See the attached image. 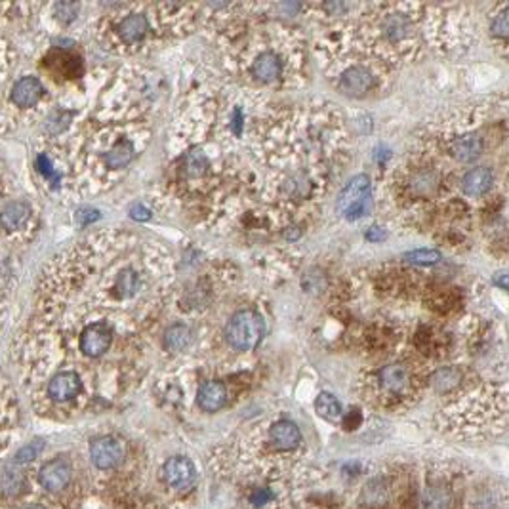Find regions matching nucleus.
<instances>
[{
	"label": "nucleus",
	"mask_w": 509,
	"mask_h": 509,
	"mask_svg": "<svg viewBox=\"0 0 509 509\" xmlns=\"http://www.w3.org/2000/svg\"><path fill=\"white\" fill-rule=\"evenodd\" d=\"M164 248L126 231H102L56 256L40 275L35 311L19 334L25 353L75 351L102 361L144 340L170 296Z\"/></svg>",
	"instance_id": "nucleus-1"
},
{
	"label": "nucleus",
	"mask_w": 509,
	"mask_h": 509,
	"mask_svg": "<svg viewBox=\"0 0 509 509\" xmlns=\"http://www.w3.org/2000/svg\"><path fill=\"white\" fill-rule=\"evenodd\" d=\"M345 147L343 119L332 105L307 104L265 113L252 153L267 170L260 195L271 212L290 225L309 214L340 175Z\"/></svg>",
	"instance_id": "nucleus-2"
},
{
	"label": "nucleus",
	"mask_w": 509,
	"mask_h": 509,
	"mask_svg": "<svg viewBox=\"0 0 509 509\" xmlns=\"http://www.w3.org/2000/svg\"><path fill=\"white\" fill-rule=\"evenodd\" d=\"M250 4H233L215 23L225 61L240 84L254 92H285L302 86L307 75L303 37L285 25L258 27L244 21Z\"/></svg>",
	"instance_id": "nucleus-3"
},
{
	"label": "nucleus",
	"mask_w": 509,
	"mask_h": 509,
	"mask_svg": "<svg viewBox=\"0 0 509 509\" xmlns=\"http://www.w3.org/2000/svg\"><path fill=\"white\" fill-rule=\"evenodd\" d=\"M151 140L140 102H115L90 117L67 147L73 183L82 193H99L117 185Z\"/></svg>",
	"instance_id": "nucleus-4"
},
{
	"label": "nucleus",
	"mask_w": 509,
	"mask_h": 509,
	"mask_svg": "<svg viewBox=\"0 0 509 509\" xmlns=\"http://www.w3.org/2000/svg\"><path fill=\"white\" fill-rule=\"evenodd\" d=\"M200 4H120L97 19V42L113 54L134 56L157 42L185 37L197 27Z\"/></svg>",
	"instance_id": "nucleus-5"
},
{
	"label": "nucleus",
	"mask_w": 509,
	"mask_h": 509,
	"mask_svg": "<svg viewBox=\"0 0 509 509\" xmlns=\"http://www.w3.org/2000/svg\"><path fill=\"white\" fill-rule=\"evenodd\" d=\"M265 334V320L254 307L235 311L225 323L223 340L235 353H250L260 347Z\"/></svg>",
	"instance_id": "nucleus-6"
},
{
	"label": "nucleus",
	"mask_w": 509,
	"mask_h": 509,
	"mask_svg": "<svg viewBox=\"0 0 509 509\" xmlns=\"http://www.w3.org/2000/svg\"><path fill=\"white\" fill-rule=\"evenodd\" d=\"M370 202H372L370 177L366 174H358L342 189L336 200V212L347 222H357L363 215L368 214Z\"/></svg>",
	"instance_id": "nucleus-7"
},
{
	"label": "nucleus",
	"mask_w": 509,
	"mask_h": 509,
	"mask_svg": "<svg viewBox=\"0 0 509 509\" xmlns=\"http://www.w3.org/2000/svg\"><path fill=\"white\" fill-rule=\"evenodd\" d=\"M46 97H48L46 84L35 75H23L14 80L8 92L10 105L16 107L17 113L39 111L40 107L46 105Z\"/></svg>",
	"instance_id": "nucleus-8"
},
{
	"label": "nucleus",
	"mask_w": 509,
	"mask_h": 509,
	"mask_svg": "<svg viewBox=\"0 0 509 509\" xmlns=\"http://www.w3.org/2000/svg\"><path fill=\"white\" fill-rule=\"evenodd\" d=\"M126 456V446L119 437L104 435L90 443V458L99 470H113Z\"/></svg>",
	"instance_id": "nucleus-9"
},
{
	"label": "nucleus",
	"mask_w": 509,
	"mask_h": 509,
	"mask_svg": "<svg viewBox=\"0 0 509 509\" xmlns=\"http://www.w3.org/2000/svg\"><path fill=\"white\" fill-rule=\"evenodd\" d=\"M32 215H35V210H32V204L29 200H8L2 208V227H4L6 237H10V235H16V237L25 235L27 231L31 229Z\"/></svg>",
	"instance_id": "nucleus-10"
},
{
	"label": "nucleus",
	"mask_w": 509,
	"mask_h": 509,
	"mask_svg": "<svg viewBox=\"0 0 509 509\" xmlns=\"http://www.w3.org/2000/svg\"><path fill=\"white\" fill-rule=\"evenodd\" d=\"M376 382L383 393L401 397L412 385V372L405 363H390L376 372Z\"/></svg>",
	"instance_id": "nucleus-11"
},
{
	"label": "nucleus",
	"mask_w": 509,
	"mask_h": 509,
	"mask_svg": "<svg viewBox=\"0 0 509 509\" xmlns=\"http://www.w3.org/2000/svg\"><path fill=\"white\" fill-rule=\"evenodd\" d=\"M166 483L175 490H189L195 481H197V471L189 458L183 456H174L164 463L162 468Z\"/></svg>",
	"instance_id": "nucleus-12"
},
{
	"label": "nucleus",
	"mask_w": 509,
	"mask_h": 509,
	"mask_svg": "<svg viewBox=\"0 0 509 509\" xmlns=\"http://www.w3.org/2000/svg\"><path fill=\"white\" fill-rule=\"evenodd\" d=\"M82 390H84V382L80 380V376L73 374V372L52 376L46 382V393L56 403H71L80 397Z\"/></svg>",
	"instance_id": "nucleus-13"
},
{
	"label": "nucleus",
	"mask_w": 509,
	"mask_h": 509,
	"mask_svg": "<svg viewBox=\"0 0 509 509\" xmlns=\"http://www.w3.org/2000/svg\"><path fill=\"white\" fill-rule=\"evenodd\" d=\"M71 465L65 460H52L46 465H42L39 473L40 485L50 492H61L71 481Z\"/></svg>",
	"instance_id": "nucleus-14"
},
{
	"label": "nucleus",
	"mask_w": 509,
	"mask_h": 509,
	"mask_svg": "<svg viewBox=\"0 0 509 509\" xmlns=\"http://www.w3.org/2000/svg\"><path fill=\"white\" fill-rule=\"evenodd\" d=\"M227 403V387L218 380H210L204 382L199 387L197 393V405L204 410V412H218L222 410Z\"/></svg>",
	"instance_id": "nucleus-15"
},
{
	"label": "nucleus",
	"mask_w": 509,
	"mask_h": 509,
	"mask_svg": "<svg viewBox=\"0 0 509 509\" xmlns=\"http://www.w3.org/2000/svg\"><path fill=\"white\" fill-rule=\"evenodd\" d=\"M269 437L271 443L279 450H292V448H298L302 443V431L290 420H279L271 425Z\"/></svg>",
	"instance_id": "nucleus-16"
},
{
	"label": "nucleus",
	"mask_w": 509,
	"mask_h": 509,
	"mask_svg": "<svg viewBox=\"0 0 509 509\" xmlns=\"http://www.w3.org/2000/svg\"><path fill=\"white\" fill-rule=\"evenodd\" d=\"M492 180L494 174L490 168H471L470 172L463 175V180H461V191L465 193V195H470V197H481V195H485L492 187Z\"/></svg>",
	"instance_id": "nucleus-17"
},
{
	"label": "nucleus",
	"mask_w": 509,
	"mask_h": 509,
	"mask_svg": "<svg viewBox=\"0 0 509 509\" xmlns=\"http://www.w3.org/2000/svg\"><path fill=\"white\" fill-rule=\"evenodd\" d=\"M483 153V140L475 134H465L456 137L452 144L454 159L460 162H471Z\"/></svg>",
	"instance_id": "nucleus-18"
},
{
	"label": "nucleus",
	"mask_w": 509,
	"mask_h": 509,
	"mask_svg": "<svg viewBox=\"0 0 509 509\" xmlns=\"http://www.w3.org/2000/svg\"><path fill=\"white\" fill-rule=\"evenodd\" d=\"M193 342V330L185 323H174L164 332V347L172 353L185 351Z\"/></svg>",
	"instance_id": "nucleus-19"
},
{
	"label": "nucleus",
	"mask_w": 509,
	"mask_h": 509,
	"mask_svg": "<svg viewBox=\"0 0 509 509\" xmlns=\"http://www.w3.org/2000/svg\"><path fill=\"white\" fill-rule=\"evenodd\" d=\"M461 382V370L454 368V366H445L439 368L435 374L431 376V385L439 391V393H446L458 387Z\"/></svg>",
	"instance_id": "nucleus-20"
},
{
	"label": "nucleus",
	"mask_w": 509,
	"mask_h": 509,
	"mask_svg": "<svg viewBox=\"0 0 509 509\" xmlns=\"http://www.w3.org/2000/svg\"><path fill=\"white\" fill-rule=\"evenodd\" d=\"M423 508L425 509H450L452 508V494L443 485L430 486L423 492Z\"/></svg>",
	"instance_id": "nucleus-21"
},
{
	"label": "nucleus",
	"mask_w": 509,
	"mask_h": 509,
	"mask_svg": "<svg viewBox=\"0 0 509 509\" xmlns=\"http://www.w3.org/2000/svg\"><path fill=\"white\" fill-rule=\"evenodd\" d=\"M315 410L320 418H325L328 422H336L342 418V405L340 401L330 395V393H320L315 401Z\"/></svg>",
	"instance_id": "nucleus-22"
},
{
	"label": "nucleus",
	"mask_w": 509,
	"mask_h": 509,
	"mask_svg": "<svg viewBox=\"0 0 509 509\" xmlns=\"http://www.w3.org/2000/svg\"><path fill=\"white\" fill-rule=\"evenodd\" d=\"M50 8H52V17L56 19L57 25L67 27V25H71L79 17L80 4L79 2H56Z\"/></svg>",
	"instance_id": "nucleus-23"
},
{
	"label": "nucleus",
	"mask_w": 509,
	"mask_h": 509,
	"mask_svg": "<svg viewBox=\"0 0 509 509\" xmlns=\"http://www.w3.org/2000/svg\"><path fill=\"white\" fill-rule=\"evenodd\" d=\"M435 187H437V177L430 170H420L412 177V191L416 195H423V197L431 195L435 191Z\"/></svg>",
	"instance_id": "nucleus-24"
},
{
	"label": "nucleus",
	"mask_w": 509,
	"mask_h": 509,
	"mask_svg": "<svg viewBox=\"0 0 509 509\" xmlns=\"http://www.w3.org/2000/svg\"><path fill=\"white\" fill-rule=\"evenodd\" d=\"M405 260L410 263H418V265H433L441 260V254L431 248H420V250H412L405 254Z\"/></svg>",
	"instance_id": "nucleus-25"
},
{
	"label": "nucleus",
	"mask_w": 509,
	"mask_h": 509,
	"mask_svg": "<svg viewBox=\"0 0 509 509\" xmlns=\"http://www.w3.org/2000/svg\"><path fill=\"white\" fill-rule=\"evenodd\" d=\"M490 32L496 39H509V8L496 14L492 25H490Z\"/></svg>",
	"instance_id": "nucleus-26"
},
{
	"label": "nucleus",
	"mask_w": 509,
	"mask_h": 509,
	"mask_svg": "<svg viewBox=\"0 0 509 509\" xmlns=\"http://www.w3.org/2000/svg\"><path fill=\"white\" fill-rule=\"evenodd\" d=\"M2 486L6 494H17L19 486H21V475L16 468H6L4 470V477H2Z\"/></svg>",
	"instance_id": "nucleus-27"
},
{
	"label": "nucleus",
	"mask_w": 509,
	"mask_h": 509,
	"mask_svg": "<svg viewBox=\"0 0 509 509\" xmlns=\"http://www.w3.org/2000/svg\"><path fill=\"white\" fill-rule=\"evenodd\" d=\"M42 441H32L29 445H25L23 448H19L16 454V461L17 463H27V461H32L42 450Z\"/></svg>",
	"instance_id": "nucleus-28"
},
{
	"label": "nucleus",
	"mask_w": 509,
	"mask_h": 509,
	"mask_svg": "<svg viewBox=\"0 0 509 509\" xmlns=\"http://www.w3.org/2000/svg\"><path fill=\"white\" fill-rule=\"evenodd\" d=\"M99 218V212L94 210V208H80L79 212H77V222L82 225V227H86L90 223H94Z\"/></svg>",
	"instance_id": "nucleus-29"
},
{
	"label": "nucleus",
	"mask_w": 509,
	"mask_h": 509,
	"mask_svg": "<svg viewBox=\"0 0 509 509\" xmlns=\"http://www.w3.org/2000/svg\"><path fill=\"white\" fill-rule=\"evenodd\" d=\"M130 215L137 222H147V220H151L153 212L149 208H145L144 202H135L134 207L130 208Z\"/></svg>",
	"instance_id": "nucleus-30"
},
{
	"label": "nucleus",
	"mask_w": 509,
	"mask_h": 509,
	"mask_svg": "<svg viewBox=\"0 0 509 509\" xmlns=\"http://www.w3.org/2000/svg\"><path fill=\"white\" fill-rule=\"evenodd\" d=\"M385 237H387L385 229L378 227V225H372V227H368V229H366V233H365V239L370 240V242H382Z\"/></svg>",
	"instance_id": "nucleus-31"
},
{
	"label": "nucleus",
	"mask_w": 509,
	"mask_h": 509,
	"mask_svg": "<svg viewBox=\"0 0 509 509\" xmlns=\"http://www.w3.org/2000/svg\"><path fill=\"white\" fill-rule=\"evenodd\" d=\"M358 423H361V412H358V410H351V412L345 416V420H343L345 430H355Z\"/></svg>",
	"instance_id": "nucleus-32"
},
{
	"label": "nucleus",
	"mask_w": 509,
	"mask_h": 509,
	"mask_svg": "<svg viewBox=\"0 0 509 509\" xmlns=\"http://www.w3.org/2000/svg\"><path fill=\"white\" fill-rule=\"evenodd\" d=\"M269 500H271L269 490H256V492L252 494V503H254V506H258V508H260V506H263L265 501H269Z\"/></svg>",
	"instance_id": "nucleus-33"
},
{
	"label": "nucleus",
	"mask_w": 509,
	"mask_h": 509,
	"mask_svg": "<svg viewBox=\"0 0 509 509\" xmlns=\"http://www.w3.org/2000/svg\"><path fill=\"white\" fill-rule=\"evenodd\" d=\"M494 285H496V287H501L503 290H509V275H503V273L496 275V277H494Z\"/></svg>",
	"instance_id": "nucleus-34"
}]
</instances>
